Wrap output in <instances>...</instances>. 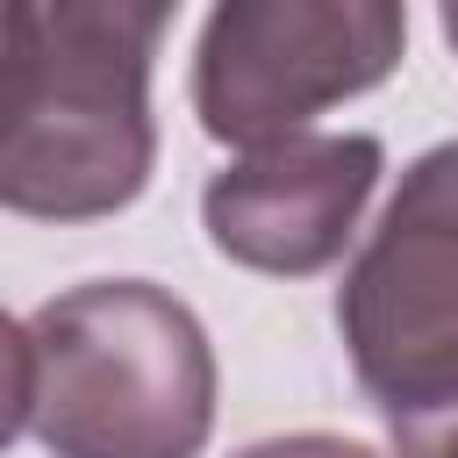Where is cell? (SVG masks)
<instances>
[{"mask_svg": "<svg viewBox=\"0 0 458 458\" xmlns=\"http://www.w3.org/2000/svg\"><path fill=\"white\" fill-rule=\"evenodd\" d=\"M157 0H7L0 36V208L29 222L122 215L157 165Z\"/></svg>", "mask_w": 458, "mask_h": 458, "instance_id": "cell-1", "label": "cell"}, {"mask_svg": "<svg viewBox=\"0 0 458 458\" xmlns=\"http://www.w3.org/2000/svg\"><path fill=\"white\" fill-rule=\"evenodd\" d=\"M36 444L50 458H200L215 437V344L150 279H86L29 315Z\"/></svg>", "mask_w": 458, "mask_h": 458, "instance_id": "cell-2", "label": "cell"}, {"mask_svg": "<svg viewBox=\"0 0 458 458\" xmlns=\"http://www.w3.org/2000/svg\"><path fill=\"white\" fill-rule=\"evenodd\" d=\"M401 50L408 14L394 0H222L193 50V114L215 143L265 150L372 93Z\"/></svg>", "mask_w": 458, "mask_h": 458, "instance_id": "cell-3", "label": "cell"}, {"mask_svg": "<svg viewBox=\"0 0 458 458\" xmlns=\"http://www.w3.org/2000/svg\"><path fill=\"white\" fill-rule=\"evenodd\" d=\"M336 329L386 422L458 394V143L401 172L336 286Z\"/></svg>", "mask_w": 458, "mask_h": 458, "instance_id": "cell-4", "label": "cell"}, {"mask_svg": "<svg viewBox=\"0 0 458 458\" xmlns=\"http://www.w3.org/2000/svg\"><path fill=\"white\" fill-rule=\"evenodd\" d=\"M386 172V143L365 129L344 136H286L265 150H243L222 165L200 193V229L208 243L272 279H308L329 272Z\"/></svg>", "mask_w": 458, "mask_h": 458, "instance_id": "cell-5", "label": "cell"}, {"mask_svg": "<svg viewBox=\"0 0 458 458\" xmlns=\"http://www.w3.org/2000/svg\"><path fill=\"white\" fill-rule=\"evenodd\" d=\"M29 415H36V344H29V322L0 308V451L29 429Z\"/></svg>", "mask_w": 458, "mask_h": 458, "instance_id": "cell-6", "label": "cell"}, {"mask_svg": "<svg viewBox=\"0 0 458 458\" xmlns=\"http://www.w3.org/2000/svg\"><path fill=\"white\" fill-rule=\"evenodd\" d=\"M394 458H458V394L415 408V415H394Z\"/></svg>", "mask_w": 458, "mask_h": 458, "instance_id": "cell-7", "label": "cell"}, {"mask_svg": "<svg viewBox=\"0 0 458 458\" xmlns=\"http://www.w3.org/2000/svg\"><path fill=\"white\" fill-rule=\"evenodd\" d=\"M236 458H379V451H365L358 437H329V429H293V437H265V444H243Z\"/></svg>", "mask_w": 458, "mask_h": 458, "instance_id": "cell-8", "label": "cell"}, {"mask_svg": "<svg viewBox=\"0 0 458 458\" xmlns=\"http://www.w3.org/2000/svg\"><path fill=\"white\" fill-rule=\"evenodd\" d=\"M444 43H451V50H458V0H451V7H444Z\"/></svg>", "mask_w": 458, "mask_h": 458, "instance_id": "cell-9", "label": "cell"}, {"mask_svg": "<svg viewBox=\"0 0 458 458\" xmlns=\"http://www.w3.org/2000/svg\"><path fill=\"white\" fill-rule=\"evenodd\" d=\"M0 36H7V0H0Z\"/></svg>", "mask_w": 458, "mask_h": 458, "instance_id": "cell-10", "label": "cell"}]
</instances>
